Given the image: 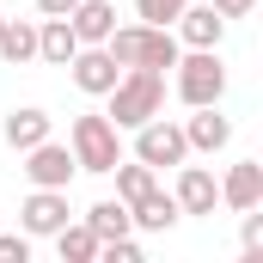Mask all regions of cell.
Here are the masks:
<instances>
[{
    "label": "cell",
    "instance_id": "obj_24",
    "mask_svg": "<svg viewBox=\"0 0 263 263\" xmlns=\"http://www.w3.org/2000/svg\"><path fill=\"white\" fill-rule=\"evenodd\" d=\"M208 6H214V12H220V18H245V12H251V6H257V0H208Z\"/></svg>",
    "mask_w": 263,
    "mask_h": 263
},
{
    "label": "cell",
    "instance_id": "obj_10",
    "mask_svg": "<svg viewBox=\"0 0 263 263\" xmlns=\"http://www.w3.org/2000/svg\"><path fill=\"white\" fill-rule=\"evenodd\" d=\"M178 31V43H190V49H220V37H227V18L214 12V6H184L178 18H172Z\"/></svg>",
    "mask_w": 263,
    "mask_h": 263
},
{
    "label": "cell",
    "instance_id": "obj_26",
    "mask_svg": "<svg viewBox=\"0 0 263 263\" xmlns=\"http://www.w3.org/2000/svg\"><path fill=\"white\" fill-rule=\"evenodd\" d=\"M0 31H6V12H0Z\"/></svg>",
    "mask_w": 263,
    "mask_h": 263
},
{
    "label": "cell",
    "instance_id": "obj_11",
    "mask_svg": "<svg viewBox=\"0 0 263 263\" xmlns=\"http://www.w3.org/2000/svg\"><path fill=\"white\" fill-rule=\"evenodd\" d=\"M220 202H227L233 214H245V208L263 202V165H257V159H239V165L220 178Z\"/></svg>",
    "mask_w": 263,
    "mask_h": 263
},
{
    "label": "cell",
    "instance_id": "obj_14",
    "mask_svg": "<svg viewBox=\"0 0 263 263\" xmlns=\"http://www.w3.org/2000/svg\"><path fill=\"white\" fill-rule=\"evenodd\" d=\"M67 25H73L80 43H104V37L117 31V6H110V0H80V6L67 12Z\"/></svg>",
    "mask_w": 263,
    "mask_h": 263
},
{
    "label": "cell",
    "instance_id": "obj_5",
    "mask_svg": "<svg viewBox=\"0 0 263 263\" xmlns=\"http://www.w3.org/2000/svg\"><path fill=\"white\" fill-rule=\"evenodd\" d=\"M135 159L141 165H153V172H178L184 159H190V141H184V129L178 123H165V117H147L141 129H135Z\"/></svg>",
    "mask_w": 263,
    "mask_h": 263
},
{
    "label": "cell",
    "instance_id": "obj_16",
    "mask_svg": "<svg viewBox=\"0 0 263 263\" xmlns=\"http://www.w3.org/2000/svg\"><path fill=\"white\" fill-rule=\"evenodd\" d=\"M129 220L141 227V233H165V227H178L184 214H178V196H165V190H153V196H141L129 208Z\"/></svg>",
    "mask_w": 263,
    "mask_h": 263
},
{
    "label": "cell",
    "instance_id": "obj_20",
    "mask_svg": "<svg viewBox=\"0 0 263 263\" xmlns=\"http://www.w3.org/2000/svg\"><path fill=\"white\" fill-rule=\"evenodd\" d=\"M0 62H12V67L37 62V25H25V18H6V31H0Z\"/></svg>",
    "mask_w": 263,
    "mask_h": 263
},
{
    "label": "cell",
    "instance_id": "obj_18",
    "mask_svg": "<svg viewBox=\"0 0 263 263\" xmlns=\"http://www.w3.org/2000/svg\"><path fill=\"white\" fill-rule=\"evenodd\" d=\"M49 239H55V251H62V263H92V257H98V233H92L86 220H80V227L67 220V227H55Z\"/></svg>",
    "mask_w": 263,
    "mask_h": 263
},
{
    "label": "cell",
    "instance_id": "obj_17",
    "mask_svg": "<svg viewBox=\"0 0 263 263\" xmlns=\"http://www.w3.org/2000/svg\"><path fill=\"white\" fill-rule=\"evenodd\" d=\"M110 172H117V202H141V196H153V190H159V172H153V165H141V159H117V165H110Z\"/></svg>",
    "mask_w": 263,
    "mask_h": 263
},
{
    "label": "cell",
    "instance_id": "obj_15",
    "mask_svg": "<svg viewBox=\"0 0 263 263\" xmlns=\"http://www.w3.org/2000/svg\"><path fill=\"white\" fill-rule=\"evenodd\" d=\"M73 49H80V37H73L67 18H43V25H37V62L67 67V62H73Z\"/></svg>",
    "mask_w": 263,
    "mask_h": 263
},
{
    "label": "cell",
    "instance_id": "obj_13",
    "mask_svg": "<svg viewBox=\"0 0 263 263\" xmlns=\"http://www.w3.org/2000/svg\"><path fill=\"white\" fill-rule=\"evenodd\" d=\"M49 129H55V117H49V110H37V104H25V110H12V117L0 123V141H6L12 153H25V147L49 141Z\"/></svg>",
    "mask_w": 263,
    "mask_h": 263
},
{
    "label": "cell",
    "instance_id": "obj_3",
    "mask_svg": "<svg viewBox=\"0 0 263 263\" xmlns=\"http://www.w3.org/2000/svg\"><path fill=\"white\" fill-rule=\"evenodd\" d=\"M67 147H73V165H80V172H98V178H104V172L123 159V129H117L110 117H92V110H86V117H73Z\"/></svg>",
    "mask_w": 263,
    "mask_h": 263
},
{
    "label": "cell",
    "instance_id": "obj_2",
    "mask_svg": "<svg viewBox=\"0 0 263 263\" xmlns=\"http://www.w3.org/2000/svg\"><path fill=\"white\" fill-rule=\"evenodd\" d=\"M104 98H110V123H117V129H141L147 117L165 110V73H153V67H123V80H117Z\"/></svg>",
    "mask_w": 263,
    "mask_h": 263
},
{
    "label": "cell",
    "instance_id": "obj_9",
    "mask_svg": "<svg viewBox=\"0 0 263 263\" xmlns=\"http://www.w3.org/2000/svg\"><path fill=\"white\" fill-rule=\"evenodd\" d=\"M178 214H214V202H220V184H214V172L208 165H178Z\"/></svg>",
    "mask_w": 263,
    "mask_h": 263
},
{
    "label": "cell",
    "instance_id": "obj_1",
    "mask_svg": "<svg viewBox=\"0 0 263 263\" xmlns=\"http://www.w3.org/2000/svg\"><path fill=\"white\" fill-rule=\"evenodd\" d=\"M104 49H110L117 67H153V73L178 67V55H184V43L172 37V25H117L104 37Z\"/></svg>",
    "mask_w": 263,
    "mask_h": 263
},
{
    "label": "cell",
    "instance_id": "obj_22",
    "mask_svg": "<svg viewBox=\"0 0 263 263\" xmlns=\"http://www.w3.org/2000/svg\"><path fill=\"white\" fill-rule=\"evenodd\" d=\"M0 263H31V233H0Z\"/></svg>",
    "mask_w": 263,
    "mask_h": 263
},
{
    "label": "cell",
    "instance_id": "obj_23",
    "mask_svg": "<svg viewBox=\"0 0 263 263\" xmlns=\"http://www.w3.org/2000/svg\"><path fill=\"white\" fill-rule=\"evenodd\" d=\"M245 257H263V214L245 208Z\"/></svg>",
    "mask_w": 263,
    "mask_h": 263
},
{
    "label": "cell",
    "instance_id": "obj_7",
    "mask_svg": "<svg viewBox=\"0 0 263 263\" xmlns=\"http://www.w3.org/2000/svg\"><path fill=\"white\" fill-rule=\"evenodd\" d=\"M67 73H73V86H80L86 98H104V92L123 80V67L110 62V49H104V43H80V49H73V62H67Z\"/></svg>",
    "mask_w": 263,
    "mask_h": 263
},
{
    "label": "cell",
    "instance_id": "obj_6",
    "mask_svg": "<svg viewBox=\"0 0 263 263\" xmlns=\"http://www.w3.org/2000/svg\"><path fill=\"white\" fill-rule=\"evenodd\" d=\"M73 147L62 141H37V147H25V178H31V190H67L73 184Z\"/></svg>",
    "mask_w": 263,
    "mask_h": 263
},
{
    "label": "cell",
    "instance_id": "obj_8",
    "mask_svg": "<svg viewBox=\"0 0 263 263\" xmlns=\"http://www.w3.org/2000/svg\"><path fill=\"white\" fill-rule=\"evenodd\" d=\"M55 227H67V190H31L25 208H18V233L49 239Z\"/></svg>",
    "mask_w": 263,
    "mask_h": 263
},
{
    "label": "cell",
    "instance_id": "obj_21",
    "mask_svg": "<svg viewBox=\"0 0 263 263\" xmlns=\"http://www.w3.org/2000/svg\"><path fill=\"white\" fill-rule=\"evenodd\" d=\"M184 6H190V0H135V18H141V25H172Z\"/></svg>",
    "mask_w": 263,
    "mask_h": 263
},
{
    "label": "cell",
    "instance_id": "obj_19",
    "mask_svg": "<svg viewBox=\"0 0 263 263\" xmlns=\"http://www.w3.org/2000/svg\"><path fill=\"white\" fill-rule=\"evenodd\" d=\"M86 227L98 233V245H104V239H123V233H135L129 202H92V208H86Z\"/></svg>",
    "mask_w": 263,
    "mask_h": 263
},
{
    "label": "cell",
    "instance_id": "obj_12",
    "mask_svg": "<svg viewBox=\"0 0 263 263\" xmlns=\"http://www.w3.org/2000/svg\"><path fill=\"white\" fill-rule=\"evenodd\" d=\"M184 141H190V153H220L233 141V123L220 117V104H196V117L184 123Z\"/></svg>",
    "mask_w": 263,
    "mask_h": 263
},
{
    "label": "cell",
    "instance_id": "obj_4",
    "mask_svg": "<svg viewBox=\"0 0 263 263\" xmlns=\"http://www.w3.org/2000/svg\"><path fill=\"white\" fill-rule=\"evenodd\" d=\"M178 98L196 110V104H220L227 98V67H220V55L214 49H190V55H178Z\"/></svg>",
    "mask_w": 263,
    "mask_h": 263
},
{
    "label": "cell",
    "instance_id": "obj_25",
    "mask_svg": "<svg viewBox=\"0 0 263 263\" xmlns=\"http://www.w3.org/2000/svg\"><path fill=\"white\" fill-rule=\"evenodd\" d=\"M73 6H80V0H37V12H43V18H67Z\"/></svg>",
    "mask_w": 263,
    "mask_h": 263
}]
</instances>
